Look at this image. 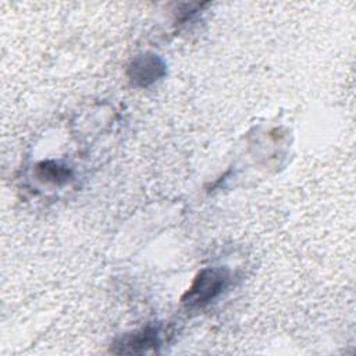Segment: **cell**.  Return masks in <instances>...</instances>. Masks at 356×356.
Masks as SVG:
<instances>
[{
    "instance_id": "cell-3",
    "label": "cell",
    "mask_w": 356,
    "mask_h": 356,
    "mask_svg": "<svg viewBox=\"0 0 356 356\" xmlns=\"http://www.w3.org/2000/svg\"><path fill=\"white\" fill-rule=\"evenodd\" d=\"M127 74L132 85L146 88L165 75V64L156 54H139L131 61Z\"/></svg>"
},
{
    "instance_id": "cell-4",
    "label": "cell",
    "mask_w": 356,
    "mask_h": 356,
    "mask_svg": "<svg viewBox=\"0 0 356 356\" xmlns=\"http://www.w3.org/2000/svg\"><path fill=\"white\" fill-rule=\"evenodd\" d=\"M35 174L40 181L54 185H63L72 177V171L70 167L54 160H44L38 163Z\"/></svg>"
},
{
    "instance_id": "cell-2",
    "label": "cell",
    "mask_w": 356,
    "mask_h": 356,
    "mask_svg": "<svg viewBox=\"0 0 356 356\" xmlns=\"http://www.w3.org/2000/svg\"><path fill=\"white\" fill-rule=\"evenodd\" d=\"M161 346V328L160 325L149 324L136 331L122 335L115 341L113 353H125V355H140L156 352Z\"/></svg>"
},
{
    "instance_id": "cell-1",
    "label": "cell",
    "mask_w": 356,
    "mask_h": 356,
    "mask_svg": "<svg viewBox=\"0 0 356 356\" xmlns=\"http://www.w3.org/2000/svg\"><path fill=\"white\" fill-rule=\"evenodd\" d=\"M229 282L231 274L225 267H206L196 274L181 302L186 309H202L218 298Z\"/></svg>"
}]
</instances>
